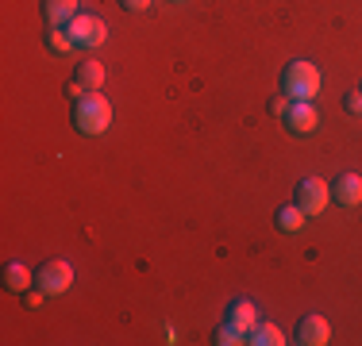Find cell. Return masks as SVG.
I'll return each instance as SVG.
<instances>
[{
	"label": "cell",
	"mask_w": 362,
	"mask_h": 346,
	"mask_svg": "<svg viewBox=\"0 0 362 346\" xmlns=\"http://www.w3.org/2000/svg\"><path fill=\"white\" fill-rule=\"evenodd\" d=\"M112 124V100L100 93H85L74 100V127L81 135H105Z\"/></svg>",
	"instance_id": "6da1fadb"
},
{
	"label": "cell",
	"mask_w": 362,
	"mask_h": 346,
	"mask_svg": "<svg viewBox=\"0 0 362 346\" xmlns=\"http://www.w3.org/2000/svg\"><path fill=\"white\" fill-rule=\"evenodd\" d=\"M281 93H286L289 100H313L316 93H320V69L313 62H305V58L289 62L286 73H281Z\"/></svg>",
	"instance_id": "7a4b0ae2"
},
{
	"label": "cell",
	"mask_w": 362,
	"mask_h": 346,
	"mask_svg": "<svg viewBox=\"0 0 362 346\" xmlns=\"http://www.w3.org/2000/svg\"><path fill=\"white\" fill-rule=\"evenodd\" d=\"M66 31H70V39H74V47H85V50H97V47H105L108 42V28H105V20H97V16H89V12H77L70 23H66Z\"/></svg>",
	"instance_id": "3957f363"
},
{
	"label": "cell",
	"mask_w": 362,
	"mask_h": 346,
	"mask_svg": "<svg viewBox=\"0 0 362 346\" xmlns=\"http://www.w3.org/2000/svg\"><path fill=\"white\" fill-rule=\"evenodd\" d=\"M35 285L47 292V297H62V292L74 285V266L70 262H54V258H50V262L35 273Z\"/></svg>",
	"instance_id": "277c9868"
},
{
	"label": "cell",
	"mask_w": 362,
	"mask_h": 346,
	"mask_svg": "<svg viewBox=\"0 0 362 346\" xmlns=\"http://www.w3.org/2000/svg\"><path fill=\"white\" fill-rule=\"evenodd\" d=\"M327 201H332V185H327V181L305 177L297 185V204H300V212H305V215H320L327 208Z\"/></svg>",
	"instance_id": "5b68a950"
},
{
	"label": "cell",
	"mask_w": 362,
	"mask_h": 346,
	"mask_svg": "<svg viewBox=\"0 0 362 346\" xmlns=\"http://www.w3.org/2000/svg\"><path fill=\"white\" fill-rule=\"evenodd\" d=\"M286 127L293 135H313L320 127V112L313 108V100H293L286 112Z\"/></svg>",
	"instance_id": "8992f818"
},
{
	"label": "cell",
	"mask_w": 362,
	"mask_h": 346,
	"mask_svg": "<svg viewBox=\"0 0 362 346\" xmlns=\"http://www.w3.org/2000/svg\"><path fill=\"white\" fill-rule=\"evenodd\" d=\"M327 339H332V327H327L324 316H305L297 323V342L300 346H324Z\"/></svg>",
	"instance_id": "52a82bcc"
},
{
	"label": "cell",
	"mask_w": 362,
	"mask_h": 346,
	"mask_svg": "<svg viewBox=\"0 0 362 346\" xmlns=\"http://www.w3.org/2000/svg\"><path fill=\"white\" fill-rule=\"evenodd\" d=\"M332 196L343 208H358L362 204V177H358V173H343V177L332 185Z\"/></svg>",
	"instance_id": "ba28073f"
},
{
	"label": "cell",
	"mask_w": 362,
	"mask_h": 346,
	"mask_svg": "<svg viewBox=\"0 0 362 346\" xmlns=\"http://www.w3.org/2000/svg\"><path fill=\"white\" fill-rule=\"evenodd\" d=\"M42 16L50 28H66L77 16V0H42Z\"/></svg>",
	"instance_id": "9c48e42d"
},
{
	"label": "cell",
	"mask_w": 362,
	"mask_h": 346,
	"mask_svg": "<svg viewBox=\"0 0 362 346\" xmlns=\"http://www.w3.org/2000/svg\"><path fill=\"white\" fill-rule=\"evenodd\" d=\"M228 323L239 327L243 335H251L255 323H258V308L251 304V300H235V304H231V311H228Z\"/></svg>",
	"instance_id": "30bf717a"
},
{
	"label": "cell",
	"mask_w": 362,
	"mask_h": 346,
	"mask_svg": "<svg viewBox=\"0 0 362 346\" xmlns=\"http://www.w3.org/2000/svg\"><path fill=\"white\" fill-rule=\"evenodd\" d=\"M74 81H81L89 93H97L100 85H105V66H100V62H77Z\"/></svg>",
	"instance_id": "8fae6325"
},
{
	"label": "cell",
	"mask_w": 362,
	"mask_h": 346,
	"mask_svg": "<svg viewBox=\"0 0 362 346\" xmlns=\"http://www.w3.org/2000/svg\"><path fill=\"white\" fill-rule=\"evenodd\" d=\"M247 342H255V346H286L289 339L281 335L278 323H255V331L247 335Z\"/></svg>",
	"instance_id": "7c38bea8"
},
{
	"label": "cell",
	"mask_w": 362,
	"mask_h": 346,
	"mask_svg": "<svg viewBox=\"0 0 362 346\" xmlns=\"http://www.w3.org/2000/svg\"><path fill=\"white\" fill-rule=\"evenodd\" d=\"M4 285H8L12 292H28L31 285H35V273H31L23 262H12V266L4 270Z\"/></svg>",
	"instance_id": "4fadbf2b"
},
{
	"label": "cell",
	"mask_w": 362,
	"mask_h": 346,
	"mask_svg": "<svg viewBox=\"0 0 362 346\" xmlns=\"http://www.w3.org/2000/svg\"><path fill=\"white\" fill-rule=\"evenodd\" d=\"M305 220H308V215L300 212V204H286V208L278 212V227L286 231V235H297V231L305 227Z\"/></svg>",
	"instance_id": "5bb4252c"
},
{
	"label": "cell",
	"mask_w": 362,
	"mask_h": 346,
	"mask_svg": "<svg viewBox=\"0 0 362 346\" xmlns=\"http://www.w3.org/2000/svg\"><path fill=\"white\" fill-rule=\"evenodd\" d=\"M47 47H50V50H58V54H66V50H74V39H70V31H66V28H50V31H47Z\"/></svg>",
	"instance_id": "9a60e30c"
},
{
	"label": "cell",
	"mask_w": 362,
	"mask_h": 346,
	"mask_svg": "<svg viewBox=\"0 0 362 346\" xmlns=\"http://www.w3.org/2000/svg\"><path fill=\"white\" fill-rule=\"evenodd\" d=\"M216 342H220V346H235V342H247V335L239 331V327L228 323V327H220V331H216Z\"/></svg>",
	"instance_id": "2e32d148"
},
{
	"label": "cell",
	"mask_w": 362,
	"mask_h": 346,
	"mask_svg": "<svg viewBox=\"0 0 362 346\" xmlns=\"http://www.w3.org/2000/svg\"><path fill=\"white\" fill-rule=\"evenodd\" d=\"M343 108H347L351 116H362V89H355V93H347V100H343Z\"/></svg>",
	"instance_id": "e0dca14e"
},
{
	"label": "cell",
	"mask_w": 362,
	"mask_h": 346,
	"mask_svg": "<svg viewBox=\"0 0 362 346\" xmlns=\"http://www.w3.org/2000/svg\"><path fill=\"white\" fill-rule=\"evenodd\" d=\"M289 97H278V100H270V112H274V116H281V119H286V112H289Z\"/></svg>",
	"instance_id": "ac0fdd59"
},
{
	"label": "cell",
	"mask_w": 362,
	"mask_h": 346,
	"mask_svg": "<svg viewBox=\"0 0 362 346\" xmlns=\"http://www.w3.org/2000/svg\"><path fill=\"white\" fill-rule=\"evenodd\" d=\"M119 4H124L127 12H146V8H151V0H119Z\"/></svg>",
	"instance_id": "d6986e66"
},
{
	"label": "cell",
	"mask_w": 362,
	"mask_h": 346,
	"mask_svg": "<svg viewBox=\"0 0 362 346\" xmlns=\"http://www.w3.org/2000/svg\"><path fill=\"white\" fill-rule=\"evenodd\" d=\"M174 4H177V0H174Z\"/></svg>",
	"instance_id": "ffe728a7"
}]
</instances>
